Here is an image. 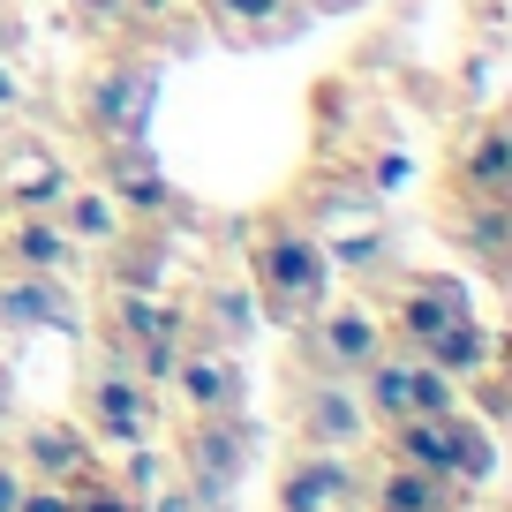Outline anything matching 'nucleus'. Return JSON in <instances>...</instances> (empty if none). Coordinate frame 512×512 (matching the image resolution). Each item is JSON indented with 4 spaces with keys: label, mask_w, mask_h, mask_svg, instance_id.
<instances>
[{
    "label": "nucleus",
    "mask_w": 512,
    "mask_h": 512,
    "mask_svg": "<svg viewBox=\"0 0 512 512\" xmlns=\"http://www.w3.org/2000/svg\"><path fill=\"white\" fill-rule=\"evenodd\" d=\"M189 317L196 339H211V347H249V332L264 324V309H256L249 279H241V264H219V272H204V287H196V309H181Z\"/></svg>",
    "instance_id": "13"
},
{
    "label": "nucleus",
    "mask_w": 512,
    "mask_h": 512,
    "mask_svg": "<svg viewBox=\"0 0 512 512\" xmlns=\"http://www.w3.org/2000/svg\"><path fill=\"white\" fill-rule=\"evenodd\" d=\"M354 505H362V467H354V452L302 445L279 467V512H354Z\"/></svg>",
    "instance_id": "12"
},
{
    "label": "nucleus",
    "mask_w": 512,
    "mask_h": 512,
    "mask_svg": "<svg viewBox=\"0 0 512 512\" xmlns=\"http://www.w3.org/2000/svg\"><path fill=\"white\" fill-rule=\"evenodd\" d=\"M369 354H384V324L362 302H317L294 324V369H309V377H362Z\"/></svg>",
    "instance_id": "9"
},
{
    "label": "nucleus",
    "mask_w": 512,
    "mask_h": 512,
    "mask_svg": "<svg viewBox=\"0 0 512 512\" xmlns=\"http://www.w3.org/2000/svg\"><path fill=\"white\" fill-rule=\"evenodd\" d=\"M16 98H23V91H16V68L0 61V106H16Z\"/></svg>",
    "instance_id": "28"
},
{
    "label": "nucleus",
    "mask_w": 512,
    "mask_h": 512,
    "mask_svg": "<svg viewBox=\"0 0 512 512\" xmlns=\"http://www.w3.org/2000/svg\"><path fill=\"white\" fill-rule=\"evenodd\" d=\"M151 106H159V61L144 53H98L76 76V121L91 128V144H121V136H144Z\"/></svg>",
    "instance_id": "3"
},
{
    "label": "nucleus",
    "mask_w": 512,
    "mask_h": 512,
    "mask_svg": "<svg viewBox=\"0 0 512 512\" xmlns=\"http://www.w3.org/2000/svg\"><path fill=\"white\" fill-rule=\"evenodd\" d=\"M294 8H302V16H354L362 0H294Z\"/></svg>",
    "instance_id": "27"
},
{
    "label": "nucleus",
    "mask_w": 512,
    "mask_h": 512,
    "mask_svg": "<svg viewBox=\"0 0 512 512\" xmlns=\"http://www.w3.org/2000/svg\"><path fill=\"white\" fill-rule=\"evenodd\" d=\"M354 392H362L377 430H392V422H407V415H452V407H467V384L452 377V369H437L430 354H407V347L369 354Z\"/></svg>",
    "instance_id": "5"
},
{
    "label": "nucleus",
    "mask_w": 512,
    "mask_h": 512,
    "mask_svg": "<svg viewBox=\"0 0 512 512\" xmlns=\"http://www.w3.org/2000/svg\"><path fill=\"white\" fill-rule=\"evenodd\" d=\"M452 189H460V196H512V128L505 121H482L475 136L460 144V159H452Z\"/></svg>",
    "instance_id": "20"
},
{
    "label": "nucleus",
    "mask_w": 512,
    "mask_h": 512,
    "mask_svg": "<svg viewBox=\"0 0 512 512\" xmlns=\"http://www.w3.org/2000/svg\"><path fill=\"white\" fill-rule=\"evenodd\" d=\"M181 339H189V317H181V302H166V294H144V287H113V294H106V339H98V347H113L144 384H166V369H174Z\"/></svg>",
    "instance_id": "6"
},
{
    "label": "nucleus",
    "mask_w": 512,
    "mask_h": 512,
    "mask_svg": "<svg viewBox=\"0 0 512 512\" xmlns=\"http://www.w3.org/2000/svg\"><path fill=\"white\" fill-rule=\"evenodd\" d=\"M241 279H249L256 309H264L272 324H302L309 309L332 294V256H324L317 234L279 204V211H264V219H249V241H241Z\"/></svg>",
    "instance_id": "1"
},
{
    "label": "nucleus",
    "mask_w": 512,
    "mask_h": 512,
    "mask_svg": "<svg viewBox=\"0 0 512 512\" xmlns=\"http://www.w3.org/2000/svg\"><path fill=\"white\" fill-rule=\"evenodd\" d=\"M8 452H16L23 482H53V490H68L76 475H91V467H98V445H91V430H83V422H61V415L31 422V430H23Z\"/></svg>",
    "instance_id": "14"
},
{
    "label": "nucleus",
    "mask_w": 512,
    "mask_h": 512,
    "mask_svg": "<svg viewBox=\"0 0 512 512\" xmlns=\"http://www.w3.org/2000/svg\"><path fill=\"white\" fill-rule=\"evenodd\" d=\"M0 332H76V294L61 287V272L0 264Z\"/></svg>",
    "instance_id": "15"
},
{
    "label": "nucleus",
    "mask_w": 512,
    "mask_h": 512,
    "mask_svg": "<svg viewBox=\"0 0 512 512\" xmlns=\"http://www.w3.org/2000/svg\"><path fill=\"white\" fill-rule=\"evenodd\" d=\"M68 189V166L38 136H8L0 144V204H53Z\"/></svg>",
    "instance_id": "18"
},
{
    "label": "nucleus",
    "mask_w": 512,
    "mask_h": 512,
    "mask_svg": "<svg viewBox=\"0 0 512 512\" xmlns=\"http://www.w3.org/2000/svg\"><path fill=\"white\" fill-rule=\"evenodd\" d=\"M287 422H294V437L317 445V452H354L377 430L362 392H354V377H309V369H294V384H287Z\"/></svg>",
    "instance_id": "10"
},
{
    "label": "nucleus",
    "mask_w": 512,
    "mask_h": 512,
    "mask_svg": "<svg viewBox=\"0 0 512 512\" xmlns=\"http://www.w3.org/2000/svg\"><path fill=\"white\" fill-rule=\"evenodd\" d=\"M0 422H8V369H0Z\"/></svg>",
    "instance_id": "29"
},
{
    "label": "nucleus",
    "mask_w": 512,
    "mask_h": 512,
    "mask_svg": "<svg viewBox=\"0 0 512 512\" xmlns=\"http://www.w3.org/2000/svg\"><path fill=\"white\" fill-rule=\"evenodd\" d=\"M249 460H256V445H249L241 415H189V430L174 445V475L204 497V512H226V497L241 490Z\"/></svg>",
    "instance_id": "8"
},
{
    "label": "nucleus",
    "mask_w": 512,
    "mask_h": 512,
    "mask_svg": "<svg viewBox=\"0 0 512 512\" xmlns=\"http://www.w3.org/2000/svg\"><path fill=\"white\" fill-rule=\"evenodd\" d=\"M16 497H23V467H16V452L0 445V512H16Z\"/></svg>",
    "instance_id": "26"
},
{
    "label": "nucleus",
    "mask_w": 512,
    "mask_h": 512,
    "mask_svg": "<svg viewBox=\"0 0 512 512\" xmlns=\"http://www.w3.org/2000/svg\"><path fill=\"white\" fill-rule=\"evenodd\" d=\"M166 392L181 400V415H241L249 407V384H241V354L211 347V339H181L174 369H166Z\"/></svg>",
    "instance_id": "11"
},
{
    "label": "nucleus",
    "mask_w": 512,
    "mask_h": 512,
    "mask_svg": "<svg viewBox=\"0 0 512 512\" xmlns=\"http://www.w3.org/2000/svg\"><path fill=\"white\" fill-rule=\"evenodd\" d=\"M460 497L467 490H452L445 475H422L407 460H392L377 475V512H460Z\"/></svg>",
    "instance_id": "21"
},
{
    "label": "nucleus",
    "mask_w": 512,
    "mask_h": 512,
    "mask_svg": "<svg viewBox=\"0 0 512 512\" xmlns=\"http://www.w3.org/2000/svg\"><path fill=\"white\" fill-rule=\"evenodd\" d=\"M76 241L61 234L46 204H0V264H23V272H76Z\"/></svg>",
    "instance_id": "17"
},
{
    "label": "nucleus",
    "mask_w": 512,
    "mask_h": 512,
    "mask_svg": "<svg viewBox=\"0 0 512 512\" xmlns=\"http://www.w3.org/2000/svg\"><path fill=\"white\" fill-rule=\"evenodd\" d=\"M467 317H475V309H467V287L452 272H392L384 279L377 324L392 332V347H407V354H430L437 339H452Z\"/></svg>",
    "instance_id": "7"
},
{
    "label": "nucleus",
    "mask_w": 512,
    "mask_h": 512,
    "mask_svg": "<svg viewBox=\"0 0 512 512\" xmlns=\"http://www.w3.org/2000/svg\"><path fill=\"white\" fill-rule=\"evenodd\" d=\"M384 452L407 467H422V475H445L452 490H475V482H490L497 467V437L490 422H475L467 407H452V415H407L384 430Z\"/></svg>",
    "instance_id": "2"
},
{
    "label": "nucleus",
    "mask_w": 512,
    "mask_h": 512,
    "mask_svg": "<svg viewBox=\"0 0 512 512\" xmlns=\"http://www.w3.org/2000/svg\"><path fill=\"white\" fill-rule=\"evenodd\" d=\"M68 512H136V497H128V482H113V475H76L68 482Z\"/></svg>",
    "instance_id": "23"
},
{
    "label": "nucleus",
    "mask_w": 512,
    "mask_h": 512,
    "mask_svg": "<svg viewBox=\"0 0 512 512\" xmlns=\"http://www.w3.org/2000/svg\"><path fill=\"white\" fill-rule=\"evenodd\" d=\"M46 211L61 219V234L76 241V249H106V241H121V234H128V211L113 204L98 181H76V174H68V189L53 196Z\"/></svg>",
    "instance_id": "19"
},
{
    "label": "nucleus",
    "mask_w": 512,
    "mask_h": 512,
    "mask_svg": "<svg viewBox=\"0 0 512 512\" xmlns=\"http://www.w3.org/2000/svg\"><path fill=\"white\" fill-rule=\"evenodd\" d=\"M211 8L226 23H249V31H294V16H302L294 0H211Z\"/></svg>",
    "instance_id": "24"
},
{
    "label": "nucleus",
    "mask_w": 512,
    "mask_h": 512,
    "mask_svg": "<svg viewBox=\"0 0 512 512\" xmlns=\"http://www.w3.org/2000/svg\"><path fill=\"white\" fill-rule=\"evenodd\" d=\"M16 512H68V490H53V482H23Z\"/></svg>",
    "instance_id": "25"
},
{
    "label": "nucleus",
    "mask_w": 512,
    "mask_h": 512,
    "mask_svg": "<svg viewBox=\"0 0 512 512\" xmlns=\"http://www.w3.org/2000/svg\"><path fill=\"white\" fill-rule=\"evenodd\" d=\"M106 256H113V287L159 294V279H166V241L159 234H121V241H106Z\"/></svg>",
    "instance_id": "22"
},
{
    "label": "nucleus",
    "mask_w": 512,
    "mask_h": 512,
    "mask_svg": "<svg viewBox=\"0 0 512 512\" xmlns=\"http://www.w3.org/2000/svg\"><path fill=\"white\" fill-rule=\"evenodd\" d=\"M76 422L91 430V445H151V430H159V384H144L113 347H98V354H83Z\"/></svg>",
    "instance_id": "4"
},
{
    "label": "nucleus",
    "mask_w": 512,
    "mask_h": 512,
    "mask_svg": "<svg viewBox=\"0 0 512 512\" xmlns=\"http://www.w3.org/2000/svg\"><path fill=\"white\" fill-rule=\"evenodd\" d=\"M98 189H106L113 204L128 211V219H159V211L174 204V189H166V174H159V159H151L144 136L98 144Z\"/></svg>",
    "instance_id": "16"
}]
</instances>
